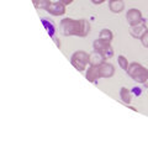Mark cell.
<instances>
[{
	"label": "cell",
	"instance_id": "obj_1",
	"mask_svg": "<svg viewBox=\"0 0 148 148\" xmlns=\"http://www.w3.org/2000/svg\"><path fill=\"white\" fill-rule=\"evenodd\" d=\"M126 72L130 75V78H132V79L136 83H138V84H143L148 78V69L137 62L130 63L128 69Z\"/></svg>",
	"mask_w": 148,
	"mask_h": 148
},
{
	"label": "cell",
	"instance_id": "obj_2",
	"mask_svg": "<svg viewBox=\"0 0 148 148\" xmlns=\"http://www.w3.org/2000/svg\"><path fill=\"white\" fill-rule=\"evenodd\" d=\"M78 26H79L78 20H73L71 17H64L59 22V31L66 37L78 36Z\"/></svg>",
	"mask_w": 148,
	"mask_h": 148
},
{
	"label": "cell",
	"instance_id": "obj_3",
	"mask_svg": "<svg viewBox=\"0 0 148 148\" xmlns=\"http://www.w3.org/2000/svg\"><path fill=\"white\" fill-rule=\"evenodd\" d=\"M72 66L79 72H84L86 66L89 64V53L84 51H75L71 57Z\"/></svg>",
	"mask_w": 148,
	"mask_h": 148
},
{
	"label": "cell",
	"instance_id": "obj_4",
	"mask_svg": "<svg viewBox=\"0 0 148 148\" xmlns=\"http://www.w3.org/2000/svg\"><path fill=\"white\" fill-rule=\"evenodd\" d=\"M126 18H127V22L130 24V26H136L143 22L142 12L138 9H130L126 12Z\"/></svg>",
	"mask_w": 148,
	"mask_h": 148
},
{
	"label": "cell",
	"instance_id": "obj_5",
	"mask_svg": "<svg viewBox=\"0 0 148 148\" xmlns=\"http://www.w3.org/2000/svg\"><path fill=\"white\" fill-rule=\"evenodd\" d=\"M46 11H47L49 15H53V16H62V15L66 14L67 9H66V5H64L63 3H61V1H54V3H52L48 6V9Z\"/></svg>",
	"mask_w": 148,
	"mask_h": 148
},
{
	"label": "cell",
	"instance_id": "obj_6",
	"mask_svg": "<svg viewBox=\"0 0 148 148\" xmlns=\"http://www.w3.org/2000/svg\"><path fill=\"white\" fill-rule=\"evenodd\" d=\"M99 74H100V78H111L115 74V68L111 63L104 61L99 66Z\"/></svg>",
	"mask_w": 148,
	"mask_h": 148
},
{
	"label": "cell",
	"instance_id": "obj_7",
	"mask_svg": "<svg viewBox=\"0 0 148 148\" xmlns=\"http://www.w3.org/2000/svg\"><path fill=\"white\" fill-rule=\"evenodd\" d=\"M85 78L90 83H94V84H98V79L100 78L99 74V66H90L86 69V74Z\"/></svg>",
	"mask_w": 148,
	"mask_h": 148
},
{
	"label": "cell",
	"instance_id": "obj_8",
	"mask_svg": "<svg viewBox=\"0 0 148 148\" xmlns=\"http://www.w3.org/2000/svg\"><path fill=\"white\" fill-rule=\"evenodd\" d=\"M147 25H145V22H142L140 25H136V26H131L130 27V35H131L133 38H137V40H141V37L143 36V34L147 31Z\"/></svg>",
	"mask_w": 148,
	"mask_h": 148
},
{
	"label": "cell",
	"instance_id": "obj_9",
	"mask_svg": "<svg viewBox=\"0 0 148 148\" xmlns=\"http://www.w3.org/2000/svg\"><path fill=\"white\" fill-rule=\"evenodd\" d=\"M79 26H78V37H86L90 32V24L85 18H79L78 20Z\"/></svg>",
	"mask_w": 148,
	"mask_h": 148
},
{
	"label": "cell",
	"instance_id": "obj_10",
	"mask_svg": "<svg viewBox=\"0 0 148 148\" xmlns=\"http://www.w3.org/2000/svg\"><path fill=\"white\" fill-rule=\"evenodd\" d=\"M109 9H110V11L114 14L122 12L125 9L123 0H109Z\"/></svg>",
	"mask_w": 148,
	"mask_h": 148
},
{
	"label": "cell",
	"instance_id": "obj_11",
	"mask_svg": "<svg viewBox=\"0 0 148 148\" xmlns=\"http://www.w3.org/2000/svg\"><path fill=\"white\" fill-rule=\"evenodd\" d=\"M104 61L106 59L103 57V54L95 49L89 54V66H100Z\"/></svg>",
	"mask_w": 148,
	"mask_h": 148
},
{
	"label": "cell",
	"instance_id": "obj_12",
	"mask_svg": "<svg viewBox=\"0 0 148 148\" xmlns=\"http://www.w3.org/2000/svg\"><path fill=\"white\" fill-rule=\"evenodd\" d=\"M111 46V42H109V41H105L103 38H98L95 40L94 42H92V48H94L95 51H98V52H104V51L106 48H109Z\"/></svg>",
	"mask_w": 148,
	"mask_h": 148
},
{
	"label": "cell",
	"instance_id": "obj_13",
	"mask_svg": "<svg viewBox=\"0 0 148 148\" xmlns=\"http://www.w3.org/2000/svg\"><path fill=\"white\" fill-rule=\"evenodd\" d=\"M41 21H42V24L45 26V29L47 30L48 35L51 36V38H56V26L52 21L49 20V18H41Z\"/></svg>",
	"mask_w": 148,
	"mask_h": 148
},
{
	"label": "cell",
	"instance_id": "obj_14",
	"mask_svg": "<svg viewBox=\"0 0 148 148\" xmlns=\"http://www.w3.org/2000/svg\"><path fill=\"white\" fill-rule=\"evenodd\" d=\"M120 98H121V100L123 101V104L128 105V104H131L132 94L127 88H121V89H120Z\"/></svg>",
	"mask_w": 148,
	"mask_h": 148
},
{
	"label": "cell",
	"instance_id": "obj_15",
	"mask_svg": "<svg viewBox=\"0 0 148 148\" xmlns=\"http://www.w3.org/2000/svg\"><path fill=\"white\" fill-rule=\"evenodd\" d=\"M32 3H34L35 8L38 9V10H47L48 6L52 4L51 0H32Z\"/></svg>",
	"mask_w": 148,
	"mask_h": 148
},
{
	"label": "cell",
	"instance_id": "obj_16",
	"mask_svg": "<svg viewBox=\"0 0 148 148\" xmlns=\"http://www.w3.org/2000/svg\"><path fill=\"white\" fill-rule=\"evenodd\" d=\"M99 38H103L105 41H109V42H111L114 38V34H112V31L109 30V29H103L100 31V34H99Z\"/></svg>",
	"mask_w": 148,
	"mask_h": 148
},
{
	"label": "cell",
	"instance_id": "obj_17",
	"mask_svg": "<svg viewBox=\"0 0 148 148\" xmlns=\"http://www.w3.org/2000/svg\"><path fill=\"white\" fill-rule=\"evenodd\" d=\"M117 63H119L120 68L123 69V71H127V69H128L130 63H128L127 58L125 57V56H119V58H117Z\"/></svg>",
	"mask_w": 148,
	"mask_h": 148
},
{
	"label": "cell",
	"instance_id": "obj_18",
	"mask_svg": "<svg viewBox=\"0 0 148 148\" xmlns=\"http://www.w3.org/2000/svg\"><path fill=\"white\" fill-rule=\"evenodd\" d=\"M141 43L145 48H148V30L143 34V36L141 37Z\"/></svg>",
	"mask_w": 148,
	"mask_h": 148
},
{
	"label": "cell",
	"instance_id": "obj_19",
	"mask_svg": "<svg viewBox=\"0 0 148 148\" xmlns=\"http://www.w3.org/2000/svg\"><path fill=\"white\" fill-rule=\"evenodd\" d=\"M90 1L94 4V5H100V4H103V3H105L106 0H90Z\"/></svg>",
	"mask_w": 148,
	"mask_h": 148
},
{
	"label": "cell",
	"instance_id": "obj_20",
	"mask_svg": "<svg viewBox=\"0 0 148 148\" xmlns=\"http://www.w3.org/2000/svg\"><path fill=\"white\" fill-rule=\"evenodd\" d=\"M59 1L63 3L64 5H69V4H72V3L74 1V0H59Z\"/></svg>",
	"mask_w": 148,
	"mask_h": 148
},
{
	"label": "cell",
	"instance_id": "obj_21",
	"mask_svg": "<svg viewBox=\"0 0 148 148\" xmlns=\"http://www.w3.org/2000/svg\"><path fill=\"white\" fill-rule=\"evenodd\" d=\"M142 85H143V88H146V89H148V78H147V80H146L145 83H143Z\"/></svg>",
	"mask_w": 148,
	"mask_h": 148
}]
</instances>
